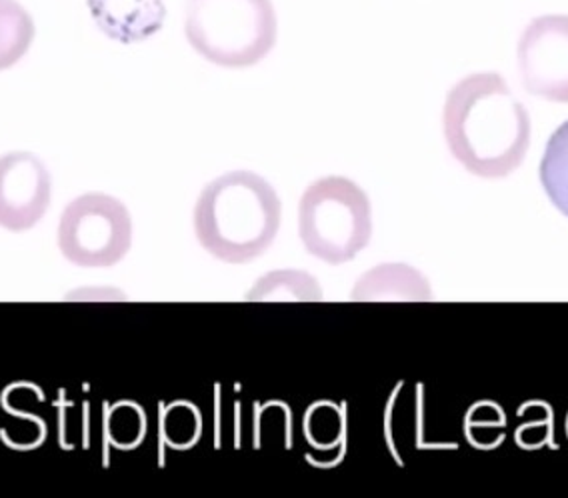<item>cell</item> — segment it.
<instances>
[{"label":"cell","instance_id":"obj_8","mask_svg":"<svg viewBox=\"0 0 568 498\" xmlns=\"http://www.w3.org/2000/svg\"><path fill=\"white\" fill-rule=\"evenodd\" d=\"M92 21L121 44L149 41L166 19L164 0H87Z\"/></svg>","mask_w":568,"mask_h":498},{"label":"cell","instance_id":"obj_17","mask_svg":"<svg viewBox=\"0 0 568 498\" xmlns=\"http://www.w3.org/2000/svg\"><path fill=\"white\" fill-rule=\"evenodd\" d=\"M547 420L548 415L540 417V420H525L523 427L518 428L517 440L525 448H537L545 445L547 440Z\"/></svg>","mask_w":568,"mask_h":498},{"label":"cell","instance_id":"obj_5","mask_svg":"<svg viewBox=\"0 0 568 498\" xmlns=\"http://www.w3.org/2000/svg\"><path fill=\"white\" fill-rule=\"evenodd\" d=\"M131 213L114 196L82 194L62 213L59 248L72 265L82 268L119 265L131 251Z\"/></svg>","mask_w":568,"mask_h":498},{"label":"cell","instance_id":"obj_2","mask_svg":"<svg viewBox=\"0 0 568 498\" xmlns=\"http://www.w3.org/2000/svg\"><path fill=\"white\" fill-rule=\"evenodd\" d=\"M281 199L273 184L251 171L214 179L194 206V233L206 253L229 265H246L273 246L281 228Z\"/></svg>","mask_w":568,"mask_h":498},{"label":"cell","instance_id":"obj_3","mask_svg":"<svg viewBox=\"0 0 568 498\" xmlns=\"http://www.w3.org/2000/svg\"><path fill=\"white\" fill-rule=\"evenodd\" d=\"M184 34L216 67L248 69L276 44L273 0H189Z\"/></svg>","mask_w":568,"mask_h":498},{"label":"cell","instance_id":"obj_12","mask_svg":"<svg viewBox=\"0 0 568 498\" xmlns=\"http://www.w3.org/2000/svg\"><path fill=\"white\" fill-rule=\"evenodd\" d=\"M538 176L550 203L568 216V121L548 139Z\"/></svg>","mask_w":568,"mask_h":498},{"label":"cell","instance_id":"obj_14","mask_svg":"<svg viewBox=\"0 0 568 498\" xmlns=\"http://www.w3.org/2000/svg\"><path fill=\"white\" fill-rule=\"evenodd\" d=\"M503 428L505 415L490 403L477 405L467 417V433L478 447H495L503 440Z\"/></svg>","mask_w":568,"mask_h":498},{"label":"cell","instance_id":"obj_4","mask_svg":"<svg viewBox=\"0 0 568 498\" xmlns=\"http://www.w3.org/2000/svg\"><path fill=\"white\" fill-rule=\"evenodd\" d=\"M298 236L308 255L345 265L373 236V209L365 191L345 176H326L306 189L298 203Z\"/></svg>","mask_w":568,"mask_h":498},{"label":"cell","instance_id":"obj_9","mask_svg":"<svg viewBox=\"0 0 568 498\" xmlns=\"http://www.w3.org/2000/svg\"><path fill=\"white\" fill-rule=\"evenodd\" d=\"M353 301H430L433 291L420 271L390 263L371 268L353 288Z\"/></svg>","mask_w":568,"mask_h":498},{"label":"cell","instance_id":"obj_13","mask_svg":"<svg viewBox=\"0 0 568 498\" xmlns=\"http://www.w3.org/2000/svg\"><path fill=\"white\" fill-rule=\"evenodd\" d=\"M164 438L169 445L176 448H186L193 445L201 433V418L191 405H173L164 413Z\"/></svg>","mask_w":568,"mask_h":498},{"label":"cell","instance_id":"obj_15","mask_svg":"<svg viewBox=\"0 0 568 498\" xmlns=\"http://www.w3.org/2000/svg\"><path fill=\"white\" fill-rule=\"evenodd\" d=\"M144 417L134 405H119L109 417V437L116 447L131 448L141 443Z\"/></svg>","mask_w":568,"mask_h":498},{"label":"cell","instance_id":"obj_7","mask_svg":"<svg viewBox=\"0 0 568 498\" xmlns=\"http://www.w3.org/2000/svg\"><path fill=\"white\" fill-rule=\"evenodd\" d=\"M51 196V173L37 154L0 156V226L4 231H31L49 211Z\"/></svg>","mask_w":568,"mask_h":498},{"label":"cell","instance_id":"obj_1","mask_svg":"<svg viewBox=\"0 0 568 498\" xmlns=\"http://www.w3.org/2000/svg\"><path fill=\"white\" fill-rule=\"evenodd\" d=\"M443 131L448 151L468 173L503 179L530 146V116L498 72H475L447 94Z\"/></svg>","mask_w":568,"mask_h":498},{"label":"cell","instance_id":"obj_16","mask_svg":"<svg viewBox=\"0 0 568 498\" xmlns=\"http://www.w3.org/2000/svg\"><path fill=\"white\" fill-rule=\"evenodd\" d=\"M343 418L331 405H318L308 413L306 435L316 447H331L341 438Z\"/></svg>","mask_w":568,"mask_h":498},{"label":"cell","instance_id":"obj_10","mask_svg":"<svg viewBox=\"0 0 568 498\" xmlns=\"http://www.w3.org/2000/svg\"><path fill=\"white\" fill-rule=\"evenodd\" d=\"M32 17L17 0H0V71L21 61L34 41Z\"/></svg>","mask_w":568,"mask_h":498},{"label":"cell","instance_id":"obj_11","mask_svg":"<svg viewBox=\"0 0 568 498\" xmlns=\"http://www.w3.org/2000/svg\"><path fill=\"white\" fill-rule=\"evenodd\" d=\"M246 301H323V288L305 271H273L261 276L246 293Z\"/></svg>","mask_w":568,"mask_h":498},{"label":"cell","instance_id":"obj_6","mask_svg":"<svg viewBox=\"0 0 568 498\" xmlns=\"http://www.w3.org/2000/svg\"><path fill=\"white\" fill-rule=\"evenodd\" d=\"M517 57L525 91L545 101L568 102L567 14H545L528 22Z\"/></svg>","mask_w":568,"mask_h":498}]
</instances>
